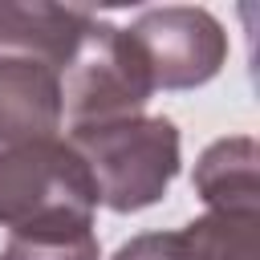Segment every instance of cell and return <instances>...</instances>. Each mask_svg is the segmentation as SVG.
<instances>
[{"instance_id": "cell-1", "label": "cell", "mask_w": 260, "mask_h": 260, "mask_svg": "<svg viewBox=\"0 0 260 260\" xmlns=\"http://www.w3.org/2000/svg\"><path fill=\"white\" fill-rule=\"evenodd\" d=\"M98 187L69 138L0 142V228L12 236H89Z\"/></svg>"}, {"instance_id": "cell-2", "label": "cell", "mask_w": 260, "mask_h": 260, "mask_svg": "<svg viewBox=\"0 0 260 260\" xmlns=\"http://www.w3.org/2000/svg\"><path fill=\"white\" fill-rule=\"evenodd\" d=\"M69 146L89 167L98 203L110 211H142L158 203L179 175V130L171 118L126 114L73 126Z\"/></svg>"}, {"instance_id": "cell-3", "label": "cell", "mask_w": 260, "mask_h": 260, "mask_svg": "<svg viewBox=\"0 0 260 260\" xmlns=\"http://www.w3.org/2000/svg\"><path fill=\"white\" fill-rule=\"evenodd\" d=\"M150 93L154 85L130 32L93 16L61 69V114L69 130L142 114Z\"/></svg>"}, {"instance_id": "cell-4", "label": "cell", "mask_w": 260, "mask_h": 260, "mask_svg": "<svg viewBox=\"0 0 260 260\" xmlns=\"http://www.w3.org/2000/svg\"><path fill=\"white\" fill-rule=\"evenodd\" d=\"M154 89H195L211 81L228 57L223 24L207 8H150L130 28Z\"/></svg>"}, {"instance_id": "cell-5", "label": "cell", "mask_w": 260, "mask_h": 260, "mask_svg": "<svg viewBox=\"0 0 260 260\" xmlns=\"http://www.w3.org/2000/svg\"><path fill=\"white\" fill-rule=\"evenodd\" d=\"M114 260H260V211H207L179 232L134 236Z\"/></svg>"}, {"instance_id": "cell-6", "label": "cell", "mask_w": 260, "mask_h": 260, "mask_svg": "<svg viewBox=\"0 0 260 260\" xmlns=\"http://www.w3.org/2000/svg\"><path fill=\"white\" fill-rule=\"evenodd\" d=\"M61 73L28 53H0V142L61 134Z\"/></svg>"}, {"instance_id": "cell-7", "label": "cell", "mask_w": 260, "mask_h": 260, "mask_svg": "<svg viewBox=\"0 0 260 260\" xmlns=\"http://www.w3.org/2000/svg\"><path fill=\"white\" fill-rule=\"evenodd\" d=\"M93 12L57 4H0V53H28L65 69L73 45L81 41Z\"/></svg>"}, {"instance_id": "cell-8", "label": "cell", "mask_w": 260, "mask_h": 260, "mask_svg": "<svg viewBox=\"0 0 260 260\" xmlns=\"http://www.w3.org/2000/svg\"><path fill=\"white\" fill-rule=\"evenodd\" d=\"M195 191L207 211H260L256 142L248 134L211 142L195 162Z\"/></svg>"}, {"instance_id": "cell-9", "label": "cell", "mask_w": 260, "mask_h": 260, "mask_svg": "<svg viewBox=\"0 0 260 260\" xmlns=\"http://www.w3.org/2000/svg\"><path fill=\"white\" fill-rule=\"evenodd\" d=\"M0 260H102L98 236H57V240H37V236H12L0 252Z\"/></svg>"}]
</instances>
